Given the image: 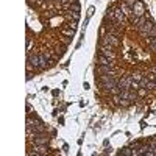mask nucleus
<instances>
[{"mask_svg": "<svg viewBox=\"0 0 156 156\" xmlns=\"http://www.w3.org/2000/svg\"><path fill=\"white\" fill-rule=\"evenodd\" d=\"M120 42H119V38L116 35H111V33H108V35L100 41V45H111V47H117Z\"/></svg>", "mask_w": 156, "mask_h": 156, "instance_id": "f257e3e1", "label": "nucleus"}, {"mask_svg": "<svg viewBox=\"0 0 156 156\" xmlns=\"http://www.w3.org/2000/svg\"><path fill=\"white\" fill-rule=\"evenodd\" d=\"M49 153V147H47V144H35V147H33V152H28V155H47Z\"/></svg>", "mask_w": 156, "mask_h": 156, "instance_id": "f03ea898", "label": "nucleus"}, {"mask_svg": "<svg viewBox=\"0 0 156 156\" xmlns=\"http://www.w3.org/2000/svg\"><path fill=\"white\" fill-rule=\"evenodd\" d=\"M133 14H134V17H142L145 14V6H144V3H142L140 0H136V3H134Z\"/></svg>", "mask_w": 156, "mask_h": 156, "instance_id": "7ed1b4c3", "label": "nucleus"}, {"mask_svg": "<svg viewBox=\"0 0 156 156\" xmlns=\"http://www.w3.org/2000/svg\"><path fill=\"white\" fill-rule=\"evenodd\" d=\"M153 28H155V24L152 22V20H148V22H145L144 25H140L138 30H139V33H140V36L147 38V36H148V33H150Z\"/></svg>", "mask_w": 156, "mask_h": 156, "instance_id": "20e7f679", "label": "nucleus"}, {"mask_svg": "<svg viewBox=\"0 0 156 156\" xmlns=\"http://www.w3.org/2000/svg\"><path fill=\"white\" fill-rule=\"evenodd\" d=\"M100 55H103V56H106V58H109V59H112L114 56V52H112V47L111 45H100Z\"/></svg>", "mask_w": 156, "mask_h": 156, "instance_id": "39448f33", "label": "nucleus"}, {"mask_svg": "<svg viewBox=\"0 0 156 156\" xmlns=\"http://www.w3.org/2000/svg\"><path fill=\"white\" fill-rule=\"evenodd\" d=\"M131 83H133V77H123L119 80V87L120 89H131Z\"/></svg>", "mask_w": 156, "mask_h": 156, "instance_id": "423d86ee", "label": "nucleus"}, {"mask_svg": "<svg viewBox=\"0 0 156 156\" xmlns=\"http://www.w3.org/2000/svg\"><path fill=\"white\" fill-rule=\"evenodd\" d=\"M125 13L122 11V8H116L114 10V19H116V22L117 24H123L125 22Z\"/></svg>", "mask_w": 156, "mask_h": 156, "instance_id": "0eeeda50", "label": "nucleus"}, {"mask_svg": "<svg viewBox=\"0 0 156 156\" xmlns=\"http://www.w3.org/2000/svg\"><path fill=\"white\" fill-rule=\"evenodd\" d=\"M33 140H35V144H49V136L45 133H38L33 138Z\"/></svg>", "mask_w": 156, "mask_h": 156, "instance_id": "6e6552de", "label": "nucleus"}, {"mask_svg": "<svg viewBox=\"0 0 156 156\" xmlns=\"http://www.w3.org/2000/svg\"><path fill=\"white\" fill-rule=\"evenodd\" d=\"M28 63L35 67V69H41V64H39V55H31L28 53Z\"/></svg>", "mask_w": 156, "mask_h": 156, "instance_id": "1a4fd4ad", "label": "nucleus"}, {"mask_svg": "<svg viewBox=\"0 0 156 156\" xmlns=\"http://www.w3.org/2000/svg\"><path fill=\"white\" fill-rule=\"evenodd\" d=\"M120 97L126 98V100H134V98H136V94L131 92L130 89H120Z\"/></svg>", "mask_w": 156, "mask_h": 156, "instance_id": "9d476101", "label": "nucleus"}, {"mask_svg": "<svg viewBox=\"0 0 156 156\" xmlns=\"http://www.w3.org/2000/svg\"><path fill=\"white\" fill-rule=\"evenodd\" d=\"M47 59H49V55H45V53H39V64H41V69H45Z\"/></svg>", "mask_w": 156, "mask_h": 156, "instance_id": "9b49d317", "label": "nucleus"}, {"mask_svg": "<svg viewBox=\"0 0 156 156\" xmlns=\"http://www.w3.org/2000/svg\"><path fill=\"white\" fill-rule=\"evenodd\" d=\"M98 64L100 66H111V61H109V58H106L103 55H98Z\"/></svg>", "mask_w": 156, "mask_h": 156, "instance_id": "f8f14e48", "label": "nucleus"}, {"mask_svg": "<svg viewBox=\"0 0 156 156\" xmlns=\"http://www.w3.org/2000/svg\"><path fill=\"white\" fill-rule=\"evenodd\" d=\"M97 72L103 75V73H111L112 70H111V67H109V66H100L98 69H97Z\"/></svg>", "mask_w": 156, "mask_h": 156, "instance_id": "ddd939ff", "label": "nucleus"}, {"mask_svg": "<svg viewBox=\"0 0 156 156\" xmlns=\"http://www.w3.org/2000/svg\"><path fill=\"white\" fill-rule=\"evenodd\" d=\"M109 92L112 94V95H117V94H120V87L119 86H114V87H111V89H109Z\"/></svg>", "mask_w": 156, "mask_h": 156, "instance_id": "4468645a", "label": "nucleus"}, {"mask_svg": "<svg viewBox=\"0 0 156 156\" xmlns=\"http://www.w3.org/2000/svg\"><path fill=\"white\" fill-rule=\"evenodd\" d=\"M63 33H64V35L66 36H73V35H75V30H63Z\"/></svg>", "mask_w": 156, "mask_h": 156, "instance_id": "2eb2a0df", "label": "nucleus"}, {"mask_svg": "<svg viewBox=\"0 0 156 156\" xmlns=\"http://www.w3.org/2000/svg\"><path fill=\"white\" fill-rule=\"evenodd\" d=\"M131 89H134V91H136V89H140V84H139V83H134V80H133V83H131Z\"/></svg>", "mask_w": 156, "mask_h": 156, "instance_id": "dca6fc26", "label": "nucleus"}, {"mask_svg": "<svg viewBox=\"0 0 156 156\" xmlns=\"http://www.w3.org/2000/svg\"><path fill=\"white\" fill-rule=\"evenodd\" d=\"M120 155H133V152L130 150V148H123V150L120 152Z\"/></svg>", "mask_w": 156, "mask_h": 156, "instance_id": "f3484780", "label": "nucleus"}, {"mask_svg": "<svg viewBox=\"0 0 156 156\" xmlns=\"http://www.w3.org/2000/svg\"><path fill=\"white\" fill-rule=\"evenodd\" d=\"M133 80H142V75H140V73H133Z\"/></svg>", "mask_w": 156, "mask_h": 156, "instance_id": "a211bd4d", "label": "nucleus"}, {"mask_svg": "<svg viewBox=\"0 0 156 156\" xmlns=\"http://www.w3.org/2000/svg\"><path fill=\"white\" fill-rule=\"evenodd\" d=\"M134 3H136V0H126V5H128V6H131V8L134 6Z\"/></svg>", "mask_w": 156, "mask_h": 156, "instance_id": "6ab92c4d", "label": "nucleus"}, {"mask_svg": "<svg viewBox=\"0 0 156 156\" xmlns=\"http://www.w3.org/2000/svg\"><path fill=\"white\" fill-rule=\"evenodd\" d=\"M139 95H140V97H144V95H145V89H144V87H140V91H139Z\"/></svg>", "mask_w": 156, "mask_h": 156, "instance_id": "aec40b11", "label": "nucleus"}, {"mask_svg": "<svg viewBox=\"0 0 156 156\" xmlns=\"http://www.w3.org/2000/svg\"><path fill=\"white\" fill-rule=\"evenodd\" d=\"M148 36H156V28H153L150 33H148Z\"/></svg>", "mask_w": 156, "mask_h": 156, "instance_id": "412c9836", "label": "nucleus"}, {"mask_svg": "<svg viewBox=\"0 0 156 156\" xmlns=\"http://www.w3.org/2000/svg\"><path fill=\"white\" fill-rule=\"evenodd\" d=\"M150 44H156V36H155V38L152 39V41H150Z\"/></svg>", "mask_w": 156, "mask_h": 156, "instance_id": "4be33fe9", "label": "nucleus"}, {"mask_svg": "<svg viewBox=\"0 0 156 156\" xmlns=\"http://www.w3.org/2000/svg\"><path fill=\"white\" fill-rule=\"evenodd\" d=\"M150 47H152V49H153L155 52H156V44H150Z\"/></svg>", "mask_w": 156, "mask_h": 156, "instance_id": "5701e85b", "label": "nucleus"}, {"mask_svg": "<svg viewBox=\"0 0 156 156\" xmlns=\"http://www.w3.org/2000/svg\"><path fill=\"white\" fill-rule=\"evenodd\" d=\"M39 2H44V0H39Z\"/></svg>", "mask_w": 156, "mask_h": 156, "instance_id": "b1692460", "label": "nucleus"}, {"mask_svg": "<svg viewBox=\"0 0 156 156\" xmlns=\"http://www.w3.org/2000/svg\"><path fill=\"white\" fill-rule=\"evenodd\" d=\"M30 2H33V0H30Z\"/></svg>", "mask_w": 156, "mask_h": 156, "instance_id": "393cba45", "label": "nucleus"}]
</instances>
